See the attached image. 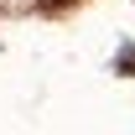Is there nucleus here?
<instances>
[{
    "mask_svg": "<svg viewBox=\"0 0 135 135\" xmlns=\"http://www.w3.org/2000/svg\"><path fill=\"white\" fill-rule=\"evenodd\" d=\"M31 5H42V11H57V5H68V0H31Z\"/></svg>",
    "mask_w": 135,
    "mask_h": 135,
    "instance_id": "nucleus-1",
    "label": "nucleus"
}]
</instances>
